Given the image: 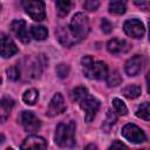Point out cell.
Listing matches in <instances>:
<instances>
[{"label": "cell", "mask_w": 150, "mask_h": 150, "mask_svg": "<svg viewBox=\"0 0 150 150\" xmlns=\"http://www.w3.org/2000/svg\"><path fill=\"white\" fill-rule=\"evenodd\" d=\"M56 74L60 79H64L68 76L69 74V66L66 64V63H60L57 67H56Z\"/></svg>", "instance_id": "28"}, {"label": "cell", "mask_w": 150, "mask_h": 150, "mask_svg": "<svg viewBox=\"0 0 150 150\" xmlns=\"http://www.w3.org/2000/svg\"><path fill=\"white\" fill-rule=\"evenodd\" d=\"M18 53V47L12 38L5 33H0V55L8 59Z\"/></svg>", "instance_id": "9"}, {"label": "cell", "mask_w": 150, "mask_h": 150, "mask_svg": "<svg viewBox=\"0 0 150 150\" xmlns=\"http://www.w3.org/2000/svg\"><path fill=\"white\" fill-rule=\"evenodd\" d=\"M43 63L41 62V57H35V59H26L25 60V64L22 67H19L20 69V77L21 74L26 75L27 79H36L40 76L41 71H42V66Z\"/></svg>", "instance_id": "5"}, {"label": "cell", "mask_w": 150, "mask_h": 150, "mask_svg": "<svg viewBox=\"0 0 150 150\" xmlns=\"http://www.w3.org/2000/svg\"><path fill=\"white\" fill-rule=\"evenodd\" d=\"M75 131H76V123L74 121H70L69 123H59L55 130V143L59 146L62 148H71L76 143L75 138Z\"/></svg>", "instance_id": "2"}, {"label": "cell", "mask_w": 150, "mask_h": 150, "mask_svg": "<svg viewBox=\"0 0 150 150\" xmlns=\"http://www.w3.org/2000/svg\"><path fill=\"white\" fill-rule=\"evenodd\" d=\"M13 105L14 101L11 97H4L0 100V123L6 122V120L9 117Z\"/></svg>", "instance_id": "17"}, {"label": "cell", "mask_w": 150, "mask_h": 150, "mask_svg": "<svg viewBox=\"0 0 150 150\" xmlns=\"http://www.w3.org/2000/svg\"><path fill=\"white\" fill-rule=\"evenodd\" d=\"M116 148H120V149H127V145L125 144H123L122 142H120V141H115L110 146H109V149H116Z\"/></svg>", "instance_id": "33"}, {"label": "cell", "mask_w": 150, "mask_h": 150, "mask_svg": "<svg viewBox=\"0 0 150 150\" xmlns=\"http://www.w3.org/2000/svg\"><path fill=\"white\" fill-rule=\"evenodd\" d=\"M30 35L38 40V41H42L45 39H47L48 36V29L45 26H40V25H34L30 28Z\"/></svg>", "instance_id": "19"}, {"label": "cell", "mask_w": 150, "mask_h": 150, "mask_svg": "<svg viewBox=\"0 0 150 150\" xmlns=\"http://www.w3.org/2000/svg\"><path fill=\"white\" fill-rule=\"evenodd\" d=\"M116 120H117L116 114H115L114 111H111V110H108V112H107V118H105V121H104L103 124H102V130H103L104 132H109L110 129L112 128V125L116 123Z\"/></svg>", "instance_id": "22"}, {"label": "cell", "mask_w": 150, "mask_h": 150, "mask_svg": "<svg viewBox=\"0 0 150 150\" xmlns=\"http://www.w3.org/2000/svg\"><path fill=\"white\" fill-rule=\"evenodd\" d=\"M0 11H1V4H0Z\"/></svg>", "instance_id": "36"}, {"label": "cell", "mask_w": 150, "mask_h": 150, "mask_svg": "<svg viewBox=\"0 0 150 150\" xmlns=\"http://www.w3.org/2000/svg\"><path fill=\"white\" fill-rule=\"evenodd\" d=\"M86 149H97V146L95 144H89V145L86 146Z\"/></svg>", "instance_id": "34"}, {"label": "cell", "mask_w": 150, "mask_h": 150, "mask_svg": "<svg viewBox=\"0 0 150 150\" xmlns=\"http://www.w3.org/2000/svg\"><path fill=\"white\" fill-rule=\"evenodd\" d=\"M82 70L86 77L93 80H103L108 75V67L103 61H96L91 56L86 55L81 60Z\"/></svg>", "instance_id": "1"}, {"label": "cell", "mask_w": 150, "mask_h": 150, "mask_svg": "<svg viewBox=\"0 0 150 150\" xmlns=\"http://www.w3.org/2000/svg\"><path fill=\"white\" fill-rule=\"evenodd\" d=\"M7 75H8V79L12 80V81H16L20 79V69L18 66H14V67H11L8 70H7Z\"/></svg>", "instance_id": "29"}, {"label": "cell", "mask_w": 150, "mask_h": 150, "mask_svg": "<svg viewBox=\"0 0 150 150\" xmlns=\"http://www.w3.org/2000/svg\"><path fill=\"white\" fill-rule=\"evenodd\" d=\"M105 80H107V84L109 87H116L122 83V77L117 70H112L111 73H108Z\"/></svg>", "instance_id": "25"}, {"label": "cell", "mask_w": 150, "mask_h": 150, "mask_svg": "<svg viewBox=\"0 0 150 150\" xmlns=\"http://www.w3.org/2000/svg\"><path fill=\"white\" fill-rule=\"evenodd\" d=\"M21 149H46L47 148V141L43 137L32 135L28 136L23 143L20 146Z\"/></svg>", "instance_id": "16"}, {"label": "cell", "mask_w": 150, "mask_h": 150, "mask_svg": "<svg viewBox=\"0 0 150 150\" xmlns=\"http://www.w3.org/2000/svg\"><path fill=\"white\" fill-rule=\"evenodd\" d=\"M38 98H39V91H38L36 89H34V88H30V89L26 90V91L23 93V95H22L23 102H25L26 104H28V105L35 104L36 101H38Z\"/></svg>", "instance_id": "21"}, {"label": "cell", "mask_w": 150, "mask_h": 150, "mask_svg": "<svg viewBox=\"0 0 150 150\" xmlns=\"http://www.w3.org/2000/svg\"><path fill=\"white\" fill-rule=\"evenodd\" d=\"M69 28L73 35L77 39V41H81L86 39L89 34V30H90L89 20L83 13H76L70 21Z\"/></svg>", "instance_id": "3"}, {"label": "cell", "mask_w": 150, "mask_h": 150, "mask_svg": "<svg viewBox=\"0 0 150 150\" xmlns=\"http://www.w3.org/2000/svg\"><path fill=\"white\" fill-rule=\"evenodd\" d=\"M112 107H114L115 111H116L118 115L124 116V115L128 114V108H127V105H125L124 102H123L122 100H120V98H114V100H112Z\"/></svg>", "instance_id": "27"}, {"label": "cell", "mask_w": 150, "mask_h": 150, "mask_svg": "<svg viewBox=\"0 0 150 150\" xmlns=\"http://www.w3.org/2000/svg\"><path fill=\"white\" fill-rule=\"evenodd\" d=\"M141 93H142V89H141V87L137 86V84H129V86H127L125 88H123V90H122V94H123L127 98H130V100L138 97V96L141 95Z\"/></svg>", "instance_id": "20"}, {"label": "cell", "mask_w": 150, "mask_h": 150, "mask_svg": "<svg viewBox=\"0 0 150 150\" xmlns=\"http://www.w3.org/2000/svg\"><path fill=\"white\" fill-rule=\"evenodd\" d=\"M71 8V0H56V9L60 16H64Z\"/></svg>", "instance_id": "23"}, {"label": "cell", "mask_w": 150, "mask_h": 150, "mask_svg": "<svg viewBox=\"0 0 150 150\" xmlns=\"http://www.w3.org/2000/svg\"><path fill=\"white\" fill-rule=\"evenodd\" d=\"M107 49L111 54H122V53H127L130 49V46L125 40L114 38V39L108 41Z\"/></svg>", "instance_id": "14"}, {"label": "cell", "mask_w": 150, "mask_h": 150, "mask_svg": "<svg viewBox=\"0 0 150 150\" xmlns=\"http://www.w3.org/2000/svg\"><path fill=\"white\" fill-rule=\"evenodd\" d=\"M21 123H22V127H23L25 131H27L29 134L36 132L41 127L40 120L32 111H22Z\"/></svg>", "instance_id": "10"}, {"label": "cell", "mask_w": 150, "mask_h": 150, "mask_svg": "<svg viewBox=\"0 0 150 150\" xmlns=\"http://www.w3.org/2000/svg\"><path fill=\"white\" fill-rule=\"evenodd\" d=\"M142 66H143V60L142 56L139 55H135L131 59H129L125 63V73L129 76H136L139 74V71L142 70Z\"/></svg>", "instance_id": "15"}, {"label": "cell", "mask_w": 150, "mask_h": 150, "mask_svg": "<svg viewBox=\"0 0 150 150\" xmlns=\"http://www.w3.org/2000/svg\"><path fill=\"white\" fill-rule=\"evenodd\" d=\"M121 134L125 139H128L129 142L135 143V144H139V143H143L146 141V136H145L144 131L141 128H138L136 124H131V123L125 124L122 128Z\"/></svg>", "instance_id": "7"}, {"label": "cell", "mask_w": 150, "mask_h": 150, "mask_svg": "<svg viewBox=\"0 0 150 150\" xmlns=\"http://www.w3.org/2000/svg\"><path fill=\"white\" fill-rule=\"evenodd\" d=\"M127 11V0H110L109 12L115 15H122Z\"/></svg>", "instance_id": "18"}, {"label": "cell", "mask_w": 150, "mask_h": 150, "mask_svg": "<svg viewBox=\"0 0 150 150\" xmlns=\"http://www.w3.org/2000/svg\"><path fill=\"white\" fill-rule=\"evenodd\" d=\"M64 110H66L64 100H63V97L60 93H56L49 102V105H48V109H47V115L49 117H54L56 115L62 114Z\"/></svg>", "instance_id": "12"}, {"label": "cell", "mask_w": 150, "mask_h": 150, "mask_svg": "<svg viewBox=\"0 0 150 150\" xmlns=\"http://www.w3.org/2000/svg\"><path fill=\"white\" fill-rule=\"evenodd\" d=\"M134 4L138 7H141L144 11L149 9V5H150V0H134Z\"/></svg>", "instance_id": "32"}, {"label": "cell", "mask_w": 150, "mask_h": 150, "mask_svg": "<svg viewBox=\"0 0 150 150\" xmlns=\"http://www.w3.org/2000/svg\"><path fill=\"white\" fill-rule=\"evenodd\" d=\"M88 89L84 87H76L75 89H73L71 91V98L76 102H80L81 100H83L87 95H88Z\"/></svg>", "instance_id": "26"}, {"label": "cell", "mask_w": 150, "mask_h": 150, "mask_svg": "<svg viewBox=\"0 0 150 150\" xmlns=\"http://www.w3.org/2000/svg\"><path fill=\"white\" fill-rule=\"evenodd\" d=\"M123 29H124V32H125V34L128 36L134 38V39H141L145 33L144 25L138 19H129V20H127L124 22V25H123Z\"/></svg>", "instance_id": "8"}, {"label": "cell", "mask_w": 150, "mask_h": 150, "mask_svg": "<svg viewBox=\"0 0 150 150\" xmlns=\"http://www.w3.org/2000/svg\"><path fill=\"white\" fill-rule=\"evenodd\" d=\"M22 6L34 21H42L46 18V6L42 0H23Z\"/></svg>", "instance_id": "4"}, {"label": "cell", "mask_w": 150, "mask_h": 150, "mask_svg": "<svg viewBox=\"0 0 150 150\" xmlns=\"http://www.w3.org/2000/svg\"><path fill=\"white\" fill-rule=\"evenodd\" d=\"M4 142H5V136L2 134H0V144L4 143Z\"/></svg>", "instance_id": "35"}, {"label": "cell", "mask_w": 150, "mask_h": 150, "mask_svg": "<svg viewBox=\"0 0 150 150\" xmlns=\"http://www.w3.org/2000/svg\"><path fill=\"white\" fill-rule=\"evenodd\" d=\"M101 28H102L103 33L109 34V33H111V30H112V25H111V22H110L108 19L103 18V19L101 20Z\"/></svg>", "instance_id": "31"}, {"label": "cell", "mask_w": 150, "mask_h": 150, "mask_svg": "<svg viewBox=\"0 0 150 150\" xmlns=\"http://www.w3.org/2000/svg\"><path fill=\"white\" fill-rule=\"evenodd\" d=\"M55 35H56L59 42L64 47H70L79 42L77 39L73 35V33L68 26H59L55 30Z\"/></svg>", "instance_id": "11"}, {"label": "cell", "mask_w": 150, "mask_h": 150, "mask_svg": "<svg viewBox=\"0 0 150 150\" xmlns=\"http://www.w3.org/2000/svg\"><path fill=\"white\" fill-rule=\"evenodd\" d=\"M79 103H80V107L82 108V110L84 111V120H86V122H91L95 118L96 112L100 109V105H101L100 101L88 94Z\"/></svg>", "instance_id": "6"}, {"label": "cell", "mask_w": 150, "mask_h": 150, "mask_svg": "<svg viewBox=\"0 0 150 150\" xmlns=\"http://www.w3.org/2000/svg\"><path fill=\"white\" fill-rule=\"evenodd\" d=\"M100 2L101 0H86L84 2V8L89 12H93V11H96L98 7H100Z\"/></svg>", "instance_id": "30"}, {"label": "cell", "mask_w": 150, "mask_h": 150, "mask_svg": "<svg viewBox=\"0 0 150 150\" xmlns=\"http://www.w3.org/2000/svg\"><path fill=\"white\" fill-rule=\"evenodd\" d=\"M136 116L142 118V120H145V121L150 120V104H149V102H144L137 108Z\"/></svg>", "instance_id": "24"}, {"label": "cell", "mask_w": 150, "mask_h": 150, "mask_svg": "<svg viewBox=\"0 0 150 150\" xmlns=\"http://www.w3.org/2000/svg\"><path fill=\"white\" fill-rule=\"evenodd\" d=\"M0 82H1V79H0Z\"/></svg>", "instance_id": "37"}, {"label": "cell", "mask_w": 150, "mask_h": 150, "mask_svg": "<svg viewBox=\"0 0 150 150\" xmlns=\"http://www.w3.org/2000/svg\"><path fill=\"white\" fill-rule=\"evenodd\" d=\"M11 29L12 32L14 33V35L23 43H28L30 38H29V34H28V30H27V26H26V22L25 20H14L12 23H11Z\"/></svg>", "instance_id": "13"}]
</instances>
